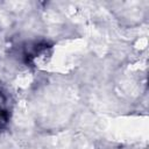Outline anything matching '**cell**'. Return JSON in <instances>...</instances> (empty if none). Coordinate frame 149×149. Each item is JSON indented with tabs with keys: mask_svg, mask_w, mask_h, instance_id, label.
Segmentation results:
<instances>
[{
	"mask_svg": "<svg viewBox=\"0 0 149 149\" xmlns=\"http://www.w3.org/2000/svg\"><path fill=\"white\" fill-rule=\"evenodd\" d=\"M8 118H9V114L7 108V101L5 95L0 92V128L7 123Z\"/></svg>",
	"mask_w": 149,
	"mask_h": 149,
	"instance_id": "6da1fadb",
	"label": "cell"
}]
</instances>
